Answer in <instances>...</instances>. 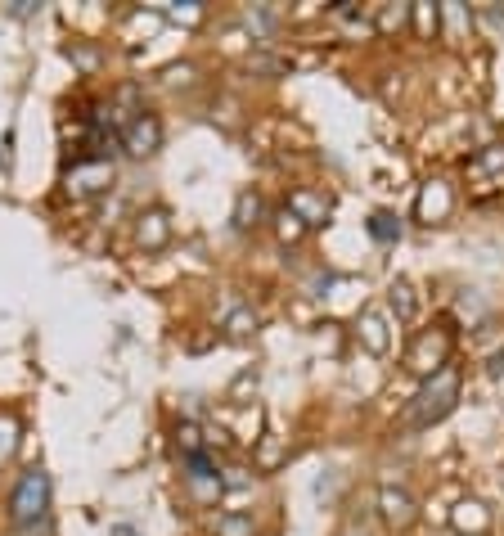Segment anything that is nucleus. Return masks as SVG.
<instances>
[{
    "label": "nucleus",
    "instance_id": "nucleus-1",
    "mask_svg": "<svg viewBox=\"0 0 504 536\" xmlns=\"http://www.w3.org/2000/svg\"><path fill=\"white\" fill-rule=\"evenodd\" d=\"M45 509H50V478H45L41 469H27L23 478H18L14 496H9V514H14L18 527H32L45 518Z\"/></svg>",
    "mask_w": 504,
    "mask_h": 536
},
{
    "label": "nucleus",
    "instance_id": "nucleus-3",
    "mask_svg": "<svg viewBox=\"0 0 504 536\" xmlns=\"http://www.w3.org/2000/svg\"><path fill=\"white\" fill-rule=\"evenodd\" d=\"M126 145H131V154H153V145H158V122L140 118L131 131H126Z\"/></svg>",
    "mask_w": 504,
    "mask_h": 536
},
{
    "label": "nucleus",
    "instance_id": "nucleus-2",
    "mask_svg": "<svg viewBox=\"0 0 504 536\" xmlns=\"http://www.w3.org/2000/svg\"><path fill=\"white\" fill-rule=\"evenodd\" d=\"M108 181H113V167H104V163H90V167H77V172L68 176V190L90 194V190H99V185H108Z\"/></svg>",
    "mask_w": 504,
    "mask_h": 536
},
{
    "label": "nucleus",
    "instance_id": "nucleus-4",
    "mask_svg": "<svg viewBox=\"0 0 504 536\" xmlns=\"http://www.w3.org/2000/svg\"><path fill=\"white\" fill-rule=\"evenodd\" d=\"M14 433H18V424L14 419H0V460H9V451H14Z\"/></svg>",
    "mask_w": 504,
    "mask_h": 536
}]
</instances>
